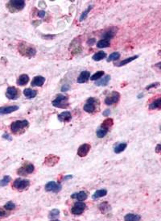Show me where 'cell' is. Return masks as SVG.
<instances>
[{
	"label": "cell",
	"instance_id": "obj_6",
	"mask_svg": "<svg viewBox=\"0 0 161 221\" xmlns=\"http://www.w3.org/2000/svg\"><path fill=\"white\" fill-rule=\"evenodd\" d=\"M30 186V181L27 179H22V178H17L13 182L12 187L15 188L17 191H24L27 189Z\"/></svg>",
	"mask_w": 161,
	"mask_h": 221
},
{
	"label": "cell",
	"instance_id": "obj_9",
	"mask_svg": "<svg viewBox=\"0 0 161 221\" xmlns=\"http://www.w3.org/2000/svg\"><path fill=\"white\" fill-rule=\"evenodd\" d=\"M120 99V94L117 91H113L111 92V94L110 95H108L106 98L105 99V103L108 105V106H111V105H113V104L117 103L118 102Z\"/></svg>",
	"mask_w": 161,
	"mask_h": 221
},
{
	"label": "cell",
	"instance_id": "obj_19",
	"mask_svg": "<svg viewBox=\"0 0 161 221\" xmlns=\"http://www.w3.org/2000/svg\"><path fill=\"white\" fill-rule=\"evenodd\" d=\"M71 119H72V115H71V113L69 111H64V112L60 113V115H58V120L63 123L70 121Z\"/></svg>",
	"mask_w": 161,
	"mask_h": 221
},
{
	"label": "cell",
	"instance_id": "obj_21",
	"mask_svg": "<svg viewBox=\"0 0 161 221\" xmlns=\"http://www.w3.org/2000/svg\"><path fill=\"white\" fill-rule=\"evenodd\" d=\"M29 82V77L27 74H21L17 79V84L19 86H25Z\"/></svg>",
	"mask_w": 161,
	"mask_h": 221
},
{
	"label": "cell",
	"instance_id": "obj_4",
	"mask_svg": "<svg viewBox=\"0 0 161 221\" xmlns=\"http://www.w3.org/2000/svg\"><path fill=\"white\" fill-rule=\"evenodd\" d=\"M25 7V2L24 0H12L7 4V9L11 13H15L22 11Z\"/></svg>",
	"mask_w": 161,
	"mask_h": 221
},
{
	"label": "cell",
	"instance_id": "obj_31",
	"mask_svg": "<svg viewBox=\"0 0 161 221\" xmlns=\"http://www.w3.org/2000/svg\"><path fill=\"white\" fill-rule=\"evenodd\" d=\"M106 57V53L103 52V51H100V52H97V53H95L92 57V59L95 61H99L104 59L105 57Z\"/></svg>",
	"mask_w": 161,
	"mask_h": 221
},
{
	"label": "cell",
	"instance_id": "obj_46",
	"mask_svg": "<svg viewBox=\"0 0 161 221\" xmlns=\"http://www.w3.org/2000/svg\"><path fill=\"white\" fill-rule=\"evenodd\" d=\"M160 144H157V146H156V148H155V152L157 153H160Z\"/></svg>",
	"mask_w": 161,
	"mask_h": 221
},
{
	"label": "cell",
	"instance_id": "obj_12",
	"mask_svg": "<svg viewBox=\"0 0 161 221\" xmlns=\"http://www.w3.org/2000/svg\"><path fill=\"white\" fill-rule=\"evenodd\" d=\"M70 50L72 54H77L80 53L82 48H81V44H80V40L78 39H75V40L70 44Z\"/></svg>",
	"mask_w": 161,
	"mask_h": 221
},
{
	"label": "cell",
	"instance_id": "obj_34",
	"mask_svg": "<svg viewBox=\"0 0 161 221\" xmlns=\"http://www.w3.org/2000/svg\"><path fill=\"white\" fill-rule=\"evenodd\" d=\"M140 215L136 214H127V215H125L124 220H129V221H138L140 220Z\"/></svg>",
	"mask_w": 161,
	"mask_h": 221
},
{
	"label": "cell",
	"instance_id": "obj_18",
	"mask_svg": "<svg viewBox=\"0 0 161 221\" xmlns=\"http://www.w3.org/2000/svg\"><path fill=\"white\" fill-rule=\"evenodd\" d=\"M88 195L85 191H80V192H77V193H74L71 195V198L76 199L77 201H85L87 198Z\"/></svg>",
	"mask_w": 161,
	"mask_h": 221
},
{
	"label": "cell",
	"instance_id": "obj_15",
	"mask_svg": "<svg viewBox=\"0 0 161 221\" xmlns=\"http://www.w3.org/2000/svg\"><path fill=\"white\" fill-rule=\"evenodd\" d=\"M116 32H117V28H115V27L109 28V29H107L106 32H103L102 36V39H107V40H111V39H112L115 36Z\"/></svg>",
	"mask_w": 161,
	"mask_h": 221
},
{
	"label": "cell",
	"instance_id": "obj_47",
	"mask_svg": "<svg viewBox=\"0 0 161 221\" xmlns=\"http://www.w3.org/2000/svg\"><path fill=\"white\" fill-rule=\"evenodd\" d=\"M73 178V176L72 175H67V176H65L64 178V181H66V180H69V179H71V178Z\"/></svg>",
	"mask_w": 161,
	"mask_h": 221
},
{
	"label": "cell",
	"instance_id": "obj_22",
	"mask_svg": "<svg viewBox=\"0 0 161 221\" xmlns=\"http://www.w3.org/2000/svg\"><path fill=\"white\" fill-rule=\"evenodd\" d=\"M110 80H111V76L110 75H106L103 78H101L100 80L97 81L95 85L97 86V87H106V86L108 85Z\"/></svg>",
	"mask_w": 161,
	"mask_h": 221
},
{
	"label": "cell",
	"instance_id": "obj_7",
	"mask_svg": "<svg viewBox=\"0 0 161 221\" xmlns=\"http://www.w3.org/2000/svg\"><path fill=\"white\" fill-rule=\"evenodd\" d=\"M35 170V166L32 163H25L18 170L17 174L21 176H27L28 174H32Z\"/></svg>",
	"mask_w": 161,
	"mask_h": 221
},
{
	"label": "cell",
	"instance_id": "obj_44",
	"mask_svg": "<svg viewBox=\"0 0 161 221\" xmlns=\"http://www.w3.org/2000/svg\"><path fill=\"white\" fill-rule=\"evenodd\" d=\"M95 43V39H90V40L87 41V44L89 45H93Z\"/></svg>",
	"mask_w": 161,
	"mask_h": 221
},
{
	"label": "cell",
	"instance_id": "obj_35",
	"mask_svg": "<svg viewBox=\"0 0 161 221\" xmlns=\"http://www.w3.org/2000/svg\"><path fill=\"white\" fill-rule=\"evenodd\" d=\"M104 75V72L103 71H97V73H95L94 74H93L90 77V80L92 81H97L98 79H100L101 77H102Z\"/></svg>",
	"mask_w": 161,
	"mask_h": 221
},
{
	"label": "cell",
	"instance_id": "obj_5",
	"mask_svg": "<svg viewBox=\"0 0 161 221\" xmlns=\"http://www.w3.org/2000/svg\"><path fill=\"white\" fill-rule=\"evenodd\" d=\"M52 106L55 107H58V108H67L69 106V98L66 95L64 94H58L57 98L52 101Z\"/></svg>",
	"mask_w": 161,
	"mask_h": 221
},
{
	"label": "cell",
	"instance_id": "obj_41",
	"mask_svg": "<svg viewBox=\"0 0 161 221\" xmlns=\"http://www.w3.org/2000/svg\"><path fill=\"white\" fill-rule=\"evenodd\" d=\"M160 85V82H155V83H152L151 85H149L148 87H146V90H150L151 88H153V87H157L158 86Z\"/></svg>",
	"mask_w": 161,
	"mask_h": 221
},
{
	"label": "cell",
	"instance_id": "obj_13",
	"mask_svg": "<svg viewBox=\"0 0 161 221\" xmlns=\"http://www.w3.org/2000/svg\"><path fill=\"white\" fill-rule=\"evenodd\" d=\"M60 161V158L57 157L56 155H52V154H50V155H48L47 157L44 159V164L48 165V166H54L59 162Z\"/></svg>",
	"mask_w": 161,
	"mask_h": 221
},
{
	"label": "cell",
	"instance_id": "obj_3",
	"mask_svg": "<svg viewBox=\"0 0 161 221\" xmlns=\"http://www.w3.org/2000/svg\"><path fill=\"white\" fill-rule=\"evenodd\" d=\"M99 107V101L97 99L94 97L89 98L86 101V103L83 107L85 111H86L87 113H94L95 111H97V108Z\"/></svg>",
	"mask_w": 161,
	"mask_h": 221
},
{
	"label": "cell",
	"instance_id": "obj_11",
	"mask_svg": "<svg viewBox=\"0 0 161 221\" xmlns=\"http://www.w3.org/2000/svg\"><path fill=\"white\" fill-rule=\"evenodd\" d=\"M45 191L48 192L58 193L61 191V185L53 181L48 182L47 184L45 185Z\"/></svg>",
	"mask_w": 161,
	"mask_h": 221
},
{
	"label": "cell",
	"instance_id": "obj_49",
	"mask_svg": "<svg viewBox=\"0 0 161 221\" xmlns=\"http://www.w3.org/2000/svg\"><path fill=\"white\" fill-rule=\"evenodd\" d=\"M141 96H142V97H143V96H144V94H139V95H138V98H139V99H140Z\"/></svg>",
	"mask_w": 161,
	"mask_h": 221
},
{
	"label": "cell",
	"instance_id": "obj_1",
	"mask_svg": "<svg viewBox=\"0 0 161 221\" xmlns=\"http://www.w3.org/2000/svg\"><path fill=\"white\" fill-rule=\"evenodd\" d=\"M18 51L22 56L27 58H32L36 54V49L32 44L27 42H20L18 44Z\"/></svg>",
	"mask_w": 161,
	"mask_h": 221
},
{
	"label": "cell",
	"instance_id": "obj_29",
	"mask_svg": "<svg viewBox=\"0 0 161 221\" xmlns=\"http://www.w3.org/2000/svg\"><path fill=\"white\" fill-rule=\"evenodd\" d=\"M127 146V143H120V144L115 145L114 148V152L115 153H120L122 152L126 149V148Z\"/></svg>",
	"mask_w": 161,
	"mask_h": 221
},
{
	"label": "cell",
	"instance_id": "obj_37",
	"mask_svg": "<svg viewBox=\"0 0 161 221\" xmlns=\"http://www.w3.org/2000/svg\"><path fill=\"white\" fill-rule=\"evenodd\" d=\"M11 180V178H10V176H8V175H6V176H4V178L0 181V186L1 187H5V186H7L9 182Z\"/></svg>",
	"mask_w": 161,
	"mask_h": 221
},
{
	"label": "cell",
	"instance_id": "obj_14",
	"mask_svg": "<svg viewBox=\"0 0 161 221\" xmlns=\"http://www.w3.org/2000/svg\"><path fill=\"white\" fill-rule=\"evenodd\" d=\"M91 146L90 144H83L80 145V147L78 148L77 149V155L80 157V158H84L85 157L89 152L90 150Z\"/></svg>",
	"mask_w": 161,
	"mask_h": 221
},
{
	"label": "cell",
	"instance_id": "obj_2",
	"mask_svg": "<svg viewBox=\"0 0 161 221\" xmlns=\"http://www.w3.org/2000/svg\"><path fill=\"white\" fill-rule=\"evenodd\" d=\"M28 126H29V123L26 120H16L10 124V130L12 132V133L15 135L23 134L25 130L28 127Z\"/></svg>",
	"mask_w": 161,
	"mask_h": 221
},
{
	"label": "cell",
	"instance_id": "obj_8",
	"mask_svg": "<svg viewBox=\"0 0 161 221\" xmlns=\"http://www.w3.org/2000/svg\"><path fill=\"white\" fill-rule=\"evenodd\" d=\"M85 208H86V205L85 203L81 201L77 202L71 208V213L74 215H80L84 212Z\"/></svg>",
	"mask_w": 161,
	"mask_h": 221
},
{
	"label": "cell",
	"instance_id": "obj_25",
	"mask_svg": "<svg viewBox=\"0 0 161 221\" xmlns=\"http://www.w3.org/2000/svg\"><path fill=\"white\" fill-rule=\"evenodd\" d=\"M60 216V211L58 209H53L49 211L48 214V219L51 220H57Z\"/></svg>",
	"mask_w": 161,
	"mask_h": 221
},
{
	"label": "cell",
	"instance_id": "obj_16",
	"mask_svg": "<svg viewBox=\"0 0 161 221\" xmlns=\"http://www.w3.org/2000/svg\"><path fill=\"white\" fill-rule=\"evenodd\" d=\"M90 77V72L87 70L82 71L79 75V77H77V82L78 83H85L89 80Z\"/></svg>",
	"mask_w": 161,
	"mask_h": 221
},
{
	"label": "cell",
	"instance_id": "obj_45",
	"mask_svg": "<svg viewBox=\"0 0 161 221\" xmlns=\"http://www.w3.org/2000/svg\"><path fill=\"white\" fill-rule=\"evenodd\" d=\"M110 114H111V110H106L103 112V115L104 116H108V115H110Z\"/></svg>",
	"mask_w": 161,
	"mask_h": 221
},
{
	"label": "cell",
	"instance_id": "obj_38",
	"mask_svg": "<svg viewBox=\"0 0 161 221\" xmlns=\"http://www.w3.org/2000/svg\"><path fill=\"white\" fill-rule=\"evenodd\" d=\"M4 208H5L6 210H8V211H11V210H13V209L15 208V204L14 203H12V202L10 201L4 205Z\"/></svg>",
	"mask_w": 161,
	"mask_h": 221
},
{
	"label": "cell",
	"instance_id": "obj_27",
	"mask_svg": "<svg viewBox=\"0 0 161 221\" xmlns=\"http://www.w3.org/2000/svg\"><path fill=\"white\" fill-rule=\"evenodd\" d=\"M111 45V40L107 39H102L97 43V47L99 49L107 48Z\"/></svg>",
	"mask_w": 161,
	"mask_h": 221
},
{
	"label": "cell",
	"instance_id": "obj_28",
	"mask_svg": "<svg viewBox=\"0 0 161 221\" xmlns=\"http://www.w3.org/2000/svg\"><path fill=\"white\" fill-rule=\"evenodd\" d=\"M107 194V191L106 190H98L93 195H92V198L93 199H97L99 198L104 197Z\"/></svg>",
	"mask_w": 161,
	"mask_h": 221
},
{
	"label": "cell",
	"instance_id": "obj_36",
	"mask_svg": "<svg viewBox=\"0 0 161 221\" xmlns=\"http://www.w3.org/2000/svg\"><path fill=\"white\" fill-rule=\"evenodd\" d=\"M119 57H120V53H118V52H114V53H112L108 57L107 61L108 62H110V61H116L118 60Z\"/></svg>",
	"mask_w": 161,
	"mask_h": 221
},
{
	"label": "cell",
	"instance_id": "obj_32",
	"mask_svg": "<svg viewBox=\"0 0 161 221\" xmlns=\"http://www.w3.org/2000/svg\"><path fill=\"white\" fill-rule=\"evenodd\" d=\"M113 124H114V120H113V119H111V118H107V119H106L103 122H102V124L101 125V127H104V128H106V129H110L112 126H113Z\"/></svg>",
	"mask_w": 161,
	"mask_h": 221
},
{
	"label": "cell",
	"instance_id": "obj_23",
	"mask_svg": "<svg viewBox=\"0 0 161 221\" xmlns=\"http://www.w3.org/2000/svg\"><path fill=\"white\" fill-rule=\"evenodd\" d=\"M24 94L27 99H33L36 96L37 91L36 90H32L30 88H27L24 91Z\"/></svg>",
	"mask_w": 161,
	"mask_h": 221
},
{
	"label": "cell",
	"instance_id": "obj_39",
	"mask_svg": "<svg viewBox=\"0 0 161 221\" xmlns=\"http://www.w3.org/2000/svg\"><path fill=\"white\" fill-rule=\"evenodd\" d=\"M92 7H93V6H90V7H88V8L85 10V11H84L83 13L81 14V15H80V21H83V20L87 17L88 15V13L90 12V11L92 9Z\"/></svg>",
	"mask_w": 161,
	"mask_h": 221
},
{
	"label": "cell",
	"instance_id": "obj_33",
	"mask_svg": "<svg viewBox=\"0 0 161 221\" xmlns=\"http://www.w3.org/2000/svg\"><path fill=\"white\" fill-rule=\"evenodd\" d=\"M108 132H109V129H106V128H104V127H100L96 132V134H97V137L98 138H103L104 137H106L107 135Z\"/></svg>",
	"mask_w": 161,
	"mask_h": 221
},
{
	"label": "cell",
	"instance_id": "obj_40",
	"mask_svg": "<svg viewBox=\"0 0 161 221\" xmlns=\"http://www.w3.org/2000/svg\"><path fill=\"white\" fill-rule=\"evenodd\" d=\"M8 213H7V211H5L3 209V208H0V219H3V218L7 217V215H8Z\"/></svg>",
	"mask_w": 161,
	"mask_h": 221
},
{
	"label": "cell",
	"instance_id": "obj_20",
	"mask_svg": "<svg viewBox=\"0 0 161 221\" xmlns=\"http://www.w3.org/2000/svg\"><path fill=\"white\" fill-rule=\"evenodd\" d=\"M45 82V78L42 76H36L32 81V87H42Z\"/></svg>",
	"mask_w": 161,
	"mask_h": 221
},
{
	"label": "cell",
	"instance_id": "obj_26",
	"mask_svg": "<svg viewBox=\"0 0 161 221\" xmlns=\"http://www.w3.org/2000/svg\"><path fill=\"white\" fill-rule=\"evenodd\" d=\"M99 210L102 214H106L111 210V205L109 204L107 202H103L99 205Z\"/></svg>",
	"mask_w": 161,
	"mask_h": 221
},
{
	"label": "cell",
	"instance_id": "obj_10",
	"mask_svg": "<svg viewBox=\"0 0 161 221\" xmlns=\"http://www.w3.org/2000/svg\"><path fill=\"white\" fill-rule=\"evenodd\" d=\"M6 96L9 99L15 100V99H17L20 96V90L17 89L16 87H8L7 89V92H6Z\"/></svg>",
	"mask_w": 161,
	"mask_h": 221
},
{
	"label": "cell",
	"instance_id": "obj_42",
	"mask_svg": "<svg viewBox=\"0 0 161 221\" xmlns=\"http://www.w3.org/2000/svg\"><path fill=\"white\" fill-rule=\"evenodd\" d=\"M45 15H46V13H45V11H40L38 12V16L40 17V18H44L45 16Z\"/></svg>",
	"mask_w": 161,
	"mask_h": 221
},
{
	"label": "cell",
	"instance_id": "obj_17",
	"mask_svg": "<svg viewBox=\"0 0 161 221\" xmlns=\"http://www.w3.org/2000/svg\"><path fill=\"white\" fill-rule=\"evenodd\" d=\"M19 109L18 106H8V107H0V115H7L12 113Z\"/></svg>",
	"mask_w": 161,
	"mask_h": 221
},
{
	"label": "cell",
	"instance_id": "obj_30",
	"mask_svg": "<svg viewBox=\"0 0 161 221\" xmlns=\"http://www.w3.org/2000/svg\"><path fill=\"white\" fill-rule=\"evenodd\" d=\"M138 57H139V56H138V55H135V56H133V57L126 58V59H124V60H123L122 61H120L119 63H118L116 65L118 66V67H120V66H123V65H127V64L130 63V62H131V61H133L134 60H135V59L138 58Z\"/></svg>",
	"mask_w": 161,
	"mask_h": 221
},
{
	"label": "cell",
	"instance_id": "obj_43",
	"mask_svg": "<svg viewBox=\"0 0 161 221\" xmlns=\"http://www.w3.org/2000/svg\"><path fill=\"white\" fill-rule=\"evenodd\" d=\"M69 86H68V85H64V86H63L62 87V88H61V91H67L69 90Z\"/></svg>",
	"mask_w": 161,
	"mask_h": 221
},
{
	"label": "cell",
	"instance_id": "obj_48",
	"mask_svg": "<svg viewBox=\"0 0 161 221\" xmlns=\"http://www.w3.org/2000/svg\"><path fill=\"white\" fill-rule=\"evenodd\" d=\"M3 137L5 138V139H8L9 141H10V140H11V138L9 137V135H7V134H4V137Z\"/></svg>",
	"mask_w": 161,
	"mask_h": 221
},
{
	"label": "cell",
	"instance_id": "obj_24",
	"mask_svg": "<svg viewBox=\"0 0 161 221\" xmlns=\"http://www.w3.org/2000/svg\"><path fill=\"white\" fill-rule=\"evenodd\" d=\"M161 107V99L158 98L156 99H155L154 101H152L151 104L149 105V108L151 110H156V109H160Z\"/></svg>",
	"mask_w": 161,
	"mask_h": 221
}]
</instances>
